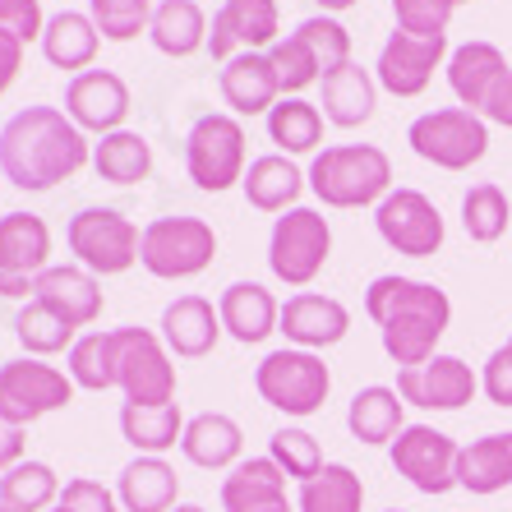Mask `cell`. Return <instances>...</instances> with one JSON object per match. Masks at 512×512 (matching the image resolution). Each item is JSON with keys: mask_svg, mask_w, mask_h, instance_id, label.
<instances>
[{"mask_svg": "<svg viewBox=\"0 0 512 512\" xmlns=\"http://www.w3.org/2000/svg\"><path fill=\"white\" fill-rule=\"evenodd\" d=\"M277 333H286V342L300 351H328L351 333V310L333 296H319V291H296L282 305Z\"/></svg>", "mask_w": 512, "mask_h": 512, "instance_id": "cell-19", "label": "cell"}, {"mask_svg": "<svg viewBox=\"0 0 512 512\" xmlns=\"http://www.w3.org/2000/svg\"><path fill=\"white\" fill-rule=\"evenodd\" d=\"M162 342H167L171 356L180 360H203L222 337V314L213 310V300L203 296H176L162 310Z\"/></svg>", "mask_w": 512, "mask_h": 512, "instance_id": "cell-22", "label": "cell"}, {"mask_svg": "<svg viewBox=\"0 0 512 512\" xmlns=\"http://www.w3.org/2000/svg\"><path fill=\"white\" fill-rule=\"evenodd\" d=\"M171 512H208V508H199V503H176Z\"/></svg>", "mask_w": 512, "mask_h": 512, "instance_id": "cell-54", "label": "cell"}, {"mask_svg": "<svg viewBox=\"0 0 512 512\" xmlns=\"http://www.w3.org/2000/svg\"><path fill=\"white\" fill-rule=\"evenodd\" d=\"M263 512H296L291 503H277V508H263Z\"/></svg>", "mask_w": 512, "mask_h": 512, "instance_id": "cell-55", "label": "cell"}, {"mask_svg": "<svg viewBox=\"0 0 512 512\" xmlns=\"http://www.w3.org/2000/svg\"><path fill=\"white\" fill-rule=\"evenodd\" d=\"M374 227H379L383 245L406 259H434L443 250V213L434 208V199L420 190H393L388 199L374 208Z\"/></svg>", "mask_w": 512, "mask_h": 512, "instance_id": "cell-13", "label": "cell"}, {"mask_svg": "<svg viewBox=\"0 0 512 512\" xmlns=\"http://www.w3.org/2000/svg\"><path fill=\"white\" fill-rule=\"evenodd\" d=\"M296 512H365V480L346 462H328L319 476L300 485Z\"/></svg>", "mask_w": 512, "mask_h": 512, "instance_id": "cell-36", "label": "cell"}, {"mask_svg": "<svg viewBox=\"0 0 512 512\" xmlns=\"http://www.w3.org/2000/svg\"><path fill=\"white\" fill-rule=\"evenodd\" d=\"M60 508L65 512H120V499L116 489H107L102 480H70L60 489Z\"/></svg>", "mask_w": 512, "mask_h": 512, "instance_id": "cell-47", "label": "cell"}, {"mask_svg": "<svg viewBox=\"0 0 512 512\" xmlns=\"http://www.w3.org/2000/svg\"><path fill=\"white\" fill-rule=\"evenodd\" d=\"M365 314L379 323L388 360L411 370V365H425L429 356H439V342L453 323V300L434 282L388 273L365 286Z\"/></svg>", "mask_w": 512, "mask_h": 512, "instance_id": "cell-2", "label": "cell"}, {"mask_svg": "<svg viewBox=\"0 0 512 512\" xmlns=\"http://www.w3.org/2000/svg\"><path fill=\"white\" fill-rule=\"evenodd\" d=\"M388 453H393V471L402 480H411L420 494L439 499V494L457 489V457H462V448H457L453 434H443L434 425H406L388 443Z\"/></svg>", "mask_w": 512, "mask_h": 512, "instance_id": "cell-14", "label": "cell"}, {"mask_svg": "<svg viewBox=\"0 0 512 512\" xmlns=\"http://www.w3.org/2000/svg\"><path fill=\"white\" fill-rule=\"evenodd\" d=\"M296 37L314 51V60H319V74H333V70H342L346 60H351V33L337 24L333 14H314V19H300V24H296Z\"/></svg>", "mask_w": 512, "mask_h": 512, "instance_id": "cell-45", "label": "cell"}, {"mask_svg": "<svg viewBox=\"0 0 512 512\" xmlns=\"http://www.w3.org/2000/svg\"><path fill=\"white\" fill-rule=\"evenodd\" d=\"M65 240H70V254L79 268H88V273H97V277H120L139 263L143 231L134 227L120 208L93 203V208H79V213L70 217Z\"/></svg>", "mask_w": 512, "mask_h": 512, "instance_id": "cell-7", "label": "cell"}, {"mask_svg": "<svg viewBox=\"0 0 512 512\" xmlns=\"http://www.w3.org/2000/svg\"><path fill=\"white\" fill-rule=\"evenodd\" d=\"M388 512H406V508H388Z\"/></svg>", "mask_w": 512, "mask_h": 512, "instance_id": "cell-57", "label": "cell"}, {"mask_svg": "<svg viewBox=\"0 0 512 512\" xmlns=\"http://www.w3.org/2000/svg\"><path fill=\"white\" fill-rule=\"evenodd\" d=\"M180 494V476L167 457H134L116 480V499L125 512H171Z\"/></svg>", "mask_w": 512, "mask_h": 512, "instance_id": "cell-27", "label": "cell"}, {"mask_svg": "<svg viewBox=\"0 0 512 512\" xmlns=\"http://www.w3.org/2000/svg\"><path fill=\"white\" fill-rule=\"evenodd\" d=\"M111 360H116V388L134 406H167L176 402V365L153 328H111Z\"/></svg>", "mask_w": 512, "mask_h": 512, "instance_id": "cell-5", "label": "cell"}, {"mask_svg": "<svg viewBox=\"0 0 512 512\" xmlns=\"http://www.w3.org/2000/svg\"><path fill=\"white\" fill-rule=\"evenodd\" d=\"M97 47H102V33H97V24L79 10L51 14L47 28H42V56H47V65H56V70L84 74L88 65H93Z\"/></svg>", "mask_w": 512, "mask_h": 512, "instance_id": "cell-30", "label": "cell"}, {"mask_svg": "<svg viewBox=\"0 0 512 512\" xmlns=\"http://www.w3.org/2000/svg\"><path fill=\"white\" fill-rule=\"evenodd\" d=\"M217 314H222V333H231L240 346H259L277 333L282 305L263 282H231L217 300Z\"/></svg>", "mask_w": 512, "mask_h": 512, "instance_id": "cell-23", "label": "cell"}, {"mask_svg": "<svg viewBox=\"0 0 512 512\" xmlns=\"http://www.w3.org/2000/svg\"><path fill=\"white\" fill-rule=\"evenodd\" d=\"M0 512H10V508H5V503H0Z\"/></svg>", "mask_w": 512, "mask_h": 512, "instance_id": "cell-59", "label": "cell"}, {"mask_svg": "<svg viewBox=\"0 0 512 512\" xmlns=\"http://www.w3.org/2000/svg\"><path fill=\"white\" fill-rule=\"evenodd\" d=\"M93 171L107 185H139L153 176V143L139 130L102 134V143H93Z\"/></svg>", "mask_w": 512, "mask_h": 512, "instance_id": "cell-35", "label": "cell"}, {"mask_svg": "<svg viewBox=\"0 0 512 512\" xmlns=\"http://www.w3.org/2000/svg\"><path fill=\"white\" fill-rule=\"evenodd\" d=\"M310 190L323 208H379L393 194V162L379 143H337L314 153Z\"/></svg>", "mask_w": 512, "mask_h": 512, "instance_id": "cell-3", "label": "cell"}, {"mask_svg": "<svg viewBox=\"0 0 512 512\" xmlns=\"http://www.w3.org/2000/svg\"><path fill=\"white\" fill-rule=\"evenodd\" d=\"M254 393L263 402L282 411V416H314L323 411L328 393H333V370L323 365L319 351H300V346H282V351H268L254 370Z\"/></svg>", "mask_w": 512, "mask_h": 512, "instance_id": "cell-4", "label": "cell"}, {"mask_svg": "<svg viewBox=\"0 0 512 512\" xmlns=\"http://www.w3.org/2000/svg\"><path fill=\"white\" fill-rule=\"evenodd\" d=\"M51 512H65V508H60V503H56V508H51Z\"/></svg>", "mask_w": 512, "mask_h": 512, "instance_id": "cell-56", "label": "cell"}, {"mask_svg": "<svg viewBox=\"0 0 512 512\" xmlns=\"http://www.w3.org/2000/svg\"><path fill=\"white\" fill-rule=\"evenodd\" d=\"M480 388H485V397L494 406H503V411L512 406V337L489 351L485 374H480Z\"/></svg>", "mask_w": 512, "mask_h": 512, "instance_id": "cell-48", "label": "cell"}, {"mask_svg": "<svg viewBox=\"0 0 512 512\" xmlns=\"http://www.w3.org/2000/svg\"><path fill=\"white\" fill-rule=\"evenodd\" d=\"M268 139L282 148L286 157L300 153H319L323 143V111L305 97H282L273 111H268Z\"/></svg>", "mask_w": 512, "mask_h": 512, "instance_id": "cell-37", "label": "cell"}, {"mask_svg": "<svg viewBox=\"0 0 512 512\" xmlns=\"http://www.w3.org/2000/svg\"><path fill=\"white\" fill-rule=\"evenodd\" d=\"M65 116L84 134H116L130 116V88L111 70H84L65 84Z\"/></svg>", "mask_w": 512, "mask_h": 512, "instance_id": "cell-18", "label": "cell"}, {"mask_svg": "<svg viewBox=\"0 0 512 512\" xmlns=\"http://www.w3.org/2000/svg\"><path fill=\"white\" fill-rule=\"evenodd\" d=\"M402 393L397 388H383V383H370V388H360L346 406V429H351V439L370 443V448H383V443H393L397 434L406 429L402 420Z\"/></svg>", "mask_w": 512, "mask_h": 512, "instance_id": "cell-31", "label": "cell"}, {"mask_svg": "<svg viewBox=\"0 0 512 512\" xmlns=\"http://www.w3.org/2000/svg\"><path fill=\"white\" fill-rule=\"evenodd\" d=\"M153 47L171 60H185L208 47V14L199 0H157L153 19H148Z\"/></svg>", "mask_w": 512, "mask_h": 512, "instance_id": "cell-28", "label": "cell"}, {"mask_svg": "<svg viewBox=\"0 0 512 512\" xmlns=\"http://www.w3.org/2000/svg\"><path fill=\"white\" fill-rule=\"evenodd\" d=\"M457 0H393V19L411 37H448Z\"/></svg>", "mask_w": 512, "mask_h": 512, "instance_id": "cell-46", "label": "cell"}, {"mask_svg": "<svg viewBox=\"0 0 512 512\" xmlns=\"http://www.w3.org/2000/svg\"><path fill=\"white\" fill-rule=\"evenodd\" d=\"M240 448H245V434L231 416L222 411H203L185 425V439H180V453L190 457L203 471H227L240 462Z\"/></svg>", "mask_w": 512, "mask_h": 512, "instance_id": "cell-32", "label": "cell"}, {"mask_svg": "<svg viewBox=\"0 0 512 512\" xmlns=\"http://www.w3.org/2000/svg\"><path fill=\"white\" fill-rule=\"evenodd\" d=\"M333 254V227L319 208H291L273 222L268 236V268L286 286H310Z\"/></svg>", "mask_w": 512, "mask_h": 512, "instance_id": "cell-10", "label": "cell"}, {"mask_svg": "<svg viewBox=\"0 0 512 512\" xmlns=\"http://www.w3.org/2000/svg\"><path fill=\"white\" fill-rule=\"evenodd\" d=\"M93 162L84 130L60 107H24L0 130V171L14 190L42 194L60 180H74Z\"/></svg>", "mask_w": 512, "mask_h": 512, "instance_id": "cell-1", "label": "cell"}, {"mask_svg": "<svg viewBox=\"0 0 512 512\" xmlns=\"http://www.w3.org/2000/svg\"><path fill=\"white\" fill-rule=\"evenodd\" d=\"M217 259V231L203 217H153L139 240V263L162 282L208 273Z\"/></svg>", "mask_w": 512, "mask_h": 512, "instance_id": "cell-6", "label": "cell"}, {"mask_svg": "<svg viewBox=\"0 0 512 512\" xmlns=\"http://www.w3.org/2000/svg\"><path fill=\"white\" fill-rule=\"evenodd\" d=\"M268 60H273V70H277L282 97H300L310 84H323L319 60H314V51L305 47L296 33H291V37H277L273 47H268Z\"/></svg>", "mask_w": 512, "mask_h": 512, "instance_id": "cell-43", "label": "cell"}, {"mask_svg": "<svg viewBox=\"0 0 512 512\" xmlns=\"http://www.w3.org/2000/svg\"><path fill=\"white\" fill-rule=\"evenodd\" d=\"M33 300H42L47 310H56L70 328H88V323L102 319V282L97 273L79 268V263H51L47 273L37 277Z\"/></svg>", "mask_w": 512, "mask_h": 512, "instance_id": "cell-21", "label": "cell"}, {"mask_svg": "<svg viewBox=\"0 0 512 512\" xmlns=\"http://www.w3.org/2000/svg\"><path fill=\"white\" fill-rule=\"evenodd\" d=\"M286 503V471L273 457H250L236 462L222 480V512H263Z\"/></svg>", "mask_w": 512, "mask_h": 512, "instance_id": "cell-29", "label": "cell"}, {"mask_svg": "<svg viewBox=\"0 0 512 512\" xmlns=\"http://www.w3.org/2000/svg\"><path fill=\"white\" fill-rule=\"evenodd\" d=\"M88 19L107 42H130V37L148 33L153 0H88Z\"/></svg>", "mask_w": 512, "mask_h": 512, "instance_id": "cell-44", "label": "cell"}, {"mask_svg": "<svg viewBox=\"0 0 512 512\" xmlns=\"http://www.w3.org/2000/svg\"><path fill=\"white\" fill-rule=\"evenodd\" d=\"M443 56H448V37H411L402 28H393V37L379 51L374 79L393 97H420L434 79V70L443 65Z\"/></svg>", "mask_w": 512, "mask_h": 512, "instance_id": "cell-17", "label": "cell"}, {"mask_svg": "<svg viewBox=\"0 0 512 512\" xmlns=\"http://www.w3.org/2000/svg\"><path fill=\"white\" fill-rule=\"evenodd\" d=\"M480 120H494V125L512 130V70L503 74L499 84H494V93L485 97V107H480Z\"/></svg>", "mask_w": 512, "mask_h": 512, "instance_id": "cell-51", "label": "cell"}, {"mask_svg": "<svg viewBox=\"0 0 512 512\" xmlns=\"http://www.w3.org/2000/svg\"><path fill=\"white\" fill-rule=\"evenodd\" d=\"M185 425H190V420L180 416V402H167V406H134V402H125L120 406V434H125L130 448H139V457L171 453V448L185 439Z\"/></svg>", "mask_w": 512, "mask_h": 512, "instance_id": "cell-33", "label": "cell"}, {"mask_svg": "<svg viewBox=\"0 0 512 512\" xmlns=\"http://www.w3.org/2000/svg\"><path fill=\"white\" fill-rule=\"evenodd\" d=\"M323 14H342V10H351V5H360V0H314Z\"/></svg>", "mask_w": 512, "mask_h": 512, "instance_id": "cell-53", "label": "cell"}, {"mask_svg": "<svg viewBox=\"0 0 512 512\" xmlns=\"http://www.w3.org/2000/svg\"><path fill=\"white\" fill-rule=\"evenodd\" d=\"M19 70H24V42H19L10 28H0V97L14 88Z\"/></svg>", "mask_w": 512, "mask_h": 512, "instance_id": "cell-50", "label": "cell"}, {"mask_svg": "<svg viewBox=\"0 0 512 512\" xmlns=\"http://www.w3.org/2000/svg\"><path fill=\"white\" fill-rule=\"evenodd\" d=\"M217 88H222V102L231 107V116H268V111L282 102V84H277V70L268 51H240L222 65L217 74Z\"/></svg>", "mask_w": 512, "mask_h": 512, "instance_id": "cell-20", "label": "cell"}, {"mask_svg": "<svg viewBox=\"0 0 512 512\" xmlns=\"http://www.w3.org/2000/svg\"><path fill=\"white\" fill-rule=\"evenodd\" d=\"M379 107V79L365 65L346 60L342 70L323 74V120L337 130H356Z\"/></svg>", "mask_w": 512, "mask_h": 512, "instance_id": "cell-26", "label": "cell"}, {"mask_svg": "<svg viewBox=\"0 0 512 512\" xmlns=\"http://www.w3.org/2000/svg\"><path fill=\"white\" fill-rule=\"evenodd\" d=\"M51 268V227L37 213H14L0 217V296L5 300H28L37 277Z\"/></svg>", "mask_w": 512, "mask_h": 512, "instance_id": "cell-12", "label": "cell"}, {"mask_svg": "<svg viewBox=\"0 0 512 512\" xmlns=\"http://www.w3.org/2000/svg\"><path fill=\"white\" fill-rule=\"evenodd\" d=\"M508 70H512L508 56H503L494 42H462V47L448 56V88H453V97L466 111L480 116L485 97L494 93V84H499Z\"/></svg>", "mask_w": 512, "mask_h": 512, "instance_id": "cell-25", "label": "cell"}, {"mask_svg": "<svg viewBox=\"0 0 512 512\" xmlns=\"http://www.w3.org/2000/svg\"><path fill=\"white\" fill-rule=\"evenodd\" d=\"M406 143L420 162L439 171H471L489 153V125L466 107H439L411 120Z\"/></svg>", "mask_w": 512, "mask_h": 512, "instance_id": "cell-8", "label": "cell"}, {"mask_svg": "<svg viewBox=\"0 0 512 512\" xmlns=\"http://www.w3.org/2000/svg\"><path fill=\"white\" fill-rule=\"evenodd\" d=\"M79 328H70V323L60 319L56 310H47L42 300H28L24 310L14 314V337L24 342L28 356L47 360V356H60V351H70L74 342H79Z\"/></svg>", "mask_w": 512, "mask_h": 512, "instance_id": "cell-39", "label": "cell"}, {"mask_svg": "<svg viewBox=\"0 0 512 512\" xmlns=\"http://www.w3.org/2000/svg\"><path fill=\"white\" fill-rule=\"evenodd\" d=\"M512 485V434L471 439L457 457V489L471 494H499Z\"/></svg>", "mask_w": 512, "mask_h": 512, "instance_id": "cell-34", "label": "cell"}, {"mask_svg": "<svg viewBox=\"0 0 512 512\" xmlns=\"http://www.w3.org/2000/svg\"><path fill=\"white\" fill-rule=\"evenodd\" d=\"M70 379H74V388H88V393H107V388H116L111 333H84L70 346Z\"/></svg>", "mask_w": 512, "mask_h": 512, "instance_id": "cell-41", "label": "cell"}, {"mask_svg": "<svg viewBox=\"0 0 512 512\" xmlns=\"http://www.w3.org/2000/svg\"><path fill=\"white\" fill-rule=\"evenodd\" d=\"M19 462H24V429L10 425V420H0V476Z\"/></svg>", "mask_w": 512, "mask_h": 512, "instance_id": "cell-52", "label": "cell"}, {"mask_svg": "<svg viewBox=\"0 0 512 512\" xmlns=\"http://www.w3.org/2000/svg\"><path fill=\"white\" fill-rule=\"evenodd\" d=\"M0 28H10L19 42H42V28H47V19H42V0H0Z\"/></svg>", "mask_w": 512, "mask_h": 512, "instance_id": "cell-49", "label": "cell"}, {"mask_svg": "<svg viewBox=\"0 0 512 512\" xmlns=\"http://www.w3.org/2000/svg\"><path fill=\"white\" fill-rule=\"evenodd\" d=\"M74 402V379L37 356H19L0 365V420L28 429L33 420L51 416Z\"/></svg>", "mask_w": 512, "mask_h": 512, "instance_id": "cell-11", "label": "cell"}, {"mask_svg": "<svg viewBox=\"0 0 512 512\" xmlns=\"http://www.w3.org/2000/svg\"><path fill=\"white\" fill-rule=\"evenodd\" d=\"M397 393L420 411H462L466 402H476L480 379L462 356H429L425 365L397 370Z\"/></svg>", "mask_w": 512, "mask_h": 512, "instance_id": "cell-15", "label": "cell"}, {"mask_svg": "<svg viewBox=\"0 0 512 512\" xmlns=\"http://www.w3.org/2000/svg\"><path fill=\"white\" fill-rule=\"evenodd\" d=\"M508 194L494 185V180H480V185H471V190L462 194V231L476 245H494V240L508 231Z\"/></svg>", "mask_w": 512, "mask_h": 512, "instance_id": "cell-40", "label": "cell"}, {"mask_svg": "<svg viewBox=\"0 0 512 512\" xmlns=\"http://www.w3.org/2000/svg\"><path fill=\"white\" fill-rule=\"evenodd\" d=\"M0 503L10 512H51L60 503V476L47 462L24 457L19 466H10L0 476Z\"/></svg>", "mask_w": 512, "mask_h": 512, "instance_id": "cell-38", "label": "cell"}, {"mask_svg": "<svg viewBox=\"0 0 512 512\" xmlns=\"http://www.w3.org/2000/svg\"><path fill=\"white\" fill-rule=\"evenodd\" d=\"M185 171L203 194H222L245 180V125L227 111H208L185 134Z\"/></svg>", "mask_w": 512, "mask_h": 512, "instance_id": "cell-9", "label": "cell"}, {"mask_svg": "<svg viewBox=\"0 0 512 512\" xmlns=\"http://www.w3.org/2000/svg\"><path fill=\"white\" fill-rule=\"evenodd\" d=\"M457 5H471V0H457Z\"/></svg>", "mask_w": 512, "mask_h": 512, "instance_id": "cell-58", "label": "cell"}, {"mask_svg": "<svg viewBox=\"0 0 512 512\" xmlns=\"http://www.w3.org/2000/svg\"><path fill=\"white\" fill-rule=\"evenodd\" d=\"M277 28H282L277 0H222L208 28V51L227 65L240 51H268L277 42Z\"/></svg>", "mask_w": 512, "mask_h": 512, "instance_id": "cell-16", "label": "cell"}, {"mask_svg": "<svg viewBox=\"0 0 512 512\" xmlns=\"http://www.w3.org/2000/svg\"><path fill=\"white\" fill-rule=\"evenodd\" d=\"M268 457H273L277 466L286 471V480H314L323 471V448H319V439H314L310 429H296V425H286V429H277L273 439H268Z\"/></svg>", "mask_w": 512, "mask_h": 512, "instance_id": "cell-42", "label": "cell"}, {"mask_svg": "<svg viewBox=\"0 0 512 512\" xmlns=\"http://www.w3.org/2000/svg\"><path fill=\"white\" fill-rule=\"evenodd\" d=\"M240 185H245L250 208L282 217V213H291V208H300V194H305L310 176H305L286 153H263L245 167V180H240Z\"/></svg>", "mask_w": 512, "mask_h": 512, "instance_id": "cell-24", "label": "cell"}]
</instances>
